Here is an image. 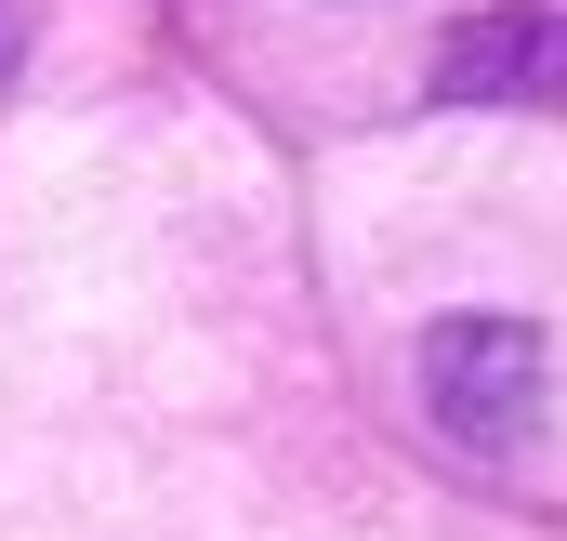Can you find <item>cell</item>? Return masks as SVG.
<instances>
[{
	"label": "cell",
	"instance_id": "3957f363",
	"mask_svg": "<svg viewBox=\"0 0 567 541\" xmlns=\"http://www.w3.org/2000/svg\"><path fill=\"white\" fill-rule=\"evenodd\" d=\"M0 67H13V27H0Z\"/></svg>",
	"mask_w": 567,
	"mask_h": 541
},
{
	"label": "cell",
	"instance_id": "7a4b0ae2",
	"mask_svg": "<svg viewBox=\"0 0 567 541\" xmlns=\"http://www.w3.org/2000/svg\"><path fill=\"white\" fill-rule=\"evenodd\" d=\"M435 93L462 106H567V13H475L435 40Z\"/></svg>",
	"mask_w": 567,
	"mask_h": 541
},
{
	"label": "cell",
	"instance_id": "6da1fadb",
	"mask_svg": "<svg viewBox=\"0 0 567 541\" xmlns=\"http://www.w3.org/2000/svg\"><path fill=\"white\" fill-rule=\"evenodd\" d=\"M423 397L462 449H502L528 409H542V330L528 317H449L423 344Z\"/></svg>",
	"mask_w": 567,
	"mask_h": 541
}]
</instances>
